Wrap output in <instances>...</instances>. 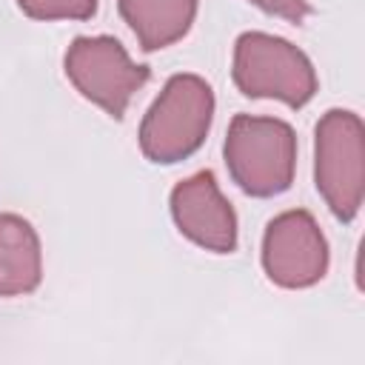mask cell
<instances>
[{"instance_id":"cell-1","label":"cell","mask_w":365,"mask_h":365,"mask_svg":"<svg viewBox=\"0 0 365 365\" xmlns=\"http://www.w3.org/2000/svg\"><path fill=\"white\" fill-rule=\"evenodd\" d=\"M214 88L200 74H174L140 123V151L157 165L188 160L214 123Z\"/></svg>"},{"instance_id":"cell-2","label":"cell","mask_w":365,"mask_h":365,"mask_svg":"<svg viewBox=\"0 0 365 365\" xmlns=\"http://www.w3.org/2000/svg\"><path fill=\"white\" fill-rule=\"evenodd\" d=\"M225 165L248 197H277L297 171V134L279 117L237 114L225 134Z\"/></svg>"},{"instance_id":"cell-3","label":"cell","mask_w":365,"mask_h":365,"mask_svg":"<svg viewBox=\"0 0 365 365\" xmlns=\"http://www.w3.org/2000/svg\"><path fill=\"white\" fill-rule=\"evenodd\" d=\"M234 86L245 97L302 108L317 94V71L302 48L268 31H245L234 43Z\"/></svg>"},{"instance_id":"cell-4","label":"cell","mask_w":365,"mask_h":365,"mask_svg":"<svg viewBox=\"0 0 365 365\" xmlns=\"http://www.w3.org/2000/svg\"><path fill=\"white\" fill-rule=\"evenodd\" d=\"M314 182L331 214L351 222L365 197V125L348 108H331L314 131Z\"/></svg>"},{"instance_id":"cell-5","label":"cell","mask_w":365,"mask_h":365,"mask_svg":"<svg viewBox=\"0 0 365 365\" xmlns=\"http://www.w3.org/2000/svg\"><path fill=\"white\" fill-rule=\"evenodd\" d=\"M63 66L68 83L114 120L125 117L131 97L151 77V68L137 66L123 48V43L108 34L77 37L68 46Z\"/></svg>"},{"instance_id":"cell-6","label":"cell","mask_w":365,"mask_h":365,"mask_svg":"<svg viewBox=\"0 0 365 365\" xmlns=\"http://www.w3.org/2000/svg\"><path fill=\"white\" fill-rule=\"evenodd\" d=\"M262 271L279 288H311L328 274V240L305 208L277 214L262 234Z\"/></svg>"},{"instance_id":"cell-7","label":"cell","mask_w":365,"mask_h":365,"mask_svg":"<svg viewBox=\"0 0 365 365\" xmlns=\"http://www.w3.org/2000/svg\"><path fill=\"white\" fill-rule=\"evenodd\" d=\"M171 217L182 237L211 254L237 251V214L222 197L214 171H197L180 180L171 191Z\"/></svg>"},{"instance_id":"cell-8","label":"cell","mask_w":365,"mask_h":365,"mask_svg":"<svg viewBox=\"0 0 365 365\" xmlns=\"http://www.w3.org/2000/svg\"><path fill=\"white\" fill-rule=\"evenodd\" d=\"M43 279V248L20 214H0V297H26Z\"/></svg>"},{"instance_id":"cell-9","label":"cell","mask_w":365,"mask_h":365,"mask_svg":"<svg viewBox=\"0 0 365 365\" xmlns=\"http://www.w3.org/2000/svg\"><path fill=\"white\" fill-rule=\"evenodd\" d=\"M200 0H117L120 17L143 51L168 48L182 40L197 17Z\"/></svg>"},{"instance_id":"cell-10","label":"cell","mask_w":365,"mask_h":365,"mask_svg":"<svg viewBox=\"0 0 365 365\" xmlns=\"http://www.w3.org/2000/svg\"><path fill=\"white\" fill-rule=\"evenodd\" d=\"M20 11L31 20H91L97 0H17Z\"/></svg>"},{"instance_id":"cell-11","label":"cell","mask_w":365,"mask_h":365,"mask_svg":"<svg viewBox=\"0 0 365 365\" xmlns=\"http://www.w3.org/2000/svg\"><path fill=\"white\" fill-rule=\"evenodd\" d=\"M248 3H254L265 14H274V17H282V20L294 23V26H299L311 14L308 0H248Z\"/></svg>"}]
</instances>
